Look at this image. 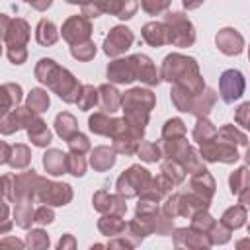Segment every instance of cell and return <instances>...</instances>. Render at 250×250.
Wrapping results in <instances>:
<instances>
[{"instance_id":"obj_1","label":"cell","mask_w":250,"mask_h":250,"mask_svg":"<svg viewBox=\"0 0 250 250\" xmlns=\"http://www.w3.org/2000/svg\"><path fill=\"white\" fill-rule=\"evenodd\" d=\"M160 76L174 86H182V88L189 90L193 96H199L205 90V84L199 74V66H197L195 59L180 55V53H172L164 59Z\"/></svg>"},{"instance_id":"obj_2","label":"cell","mask_w":250,"mask_h":250,"mask_svg":"<svg viewBox=\"0 0 250 250\" xmlns=\"http://www.w3.org/2000/svg\"><path fill=\"white\" fill-rule=\"evenodd\" d=\"M35 78L41 84H47L66 104H76L82 90V84L66 68L59 66L53 59H41L35 64Z\"/></svg>"},{"instance_id":"obj_3","label":"cell","mask_w":250,"mask_h":250,"mask_svg":"<svg viewBox=\"0 0 250 250\" xmlns=\"http://www.w3.org/2000/svg\"><path fill=\"white\" fill-rule=\"evenodd\" d=\"M2 21V39L6 45V55L14 64H23L27 59V41H29V25L21 18H10L6 14L0 16Z\"/></svg>"},{"instance_id":"obj_4","label":"cell","mask_w":250,"mask_h":250,"mask_svg":"<svg viewBox=\"0 0 250 250\" xmlns=\"http://www.w3.org/2000/svg\"><path fill=\"white\" fill-rule=\"evenodd\" d=\"M154 104H156L154 94L145 88H133V90L125 92L121 98L125 119L141 131H145V125L148 123V115H150V109L154 107Z\"/></svg>"},{"instance_id":"obj_5","label":"cell","mask_w":250,"mask_h":250,"mask_svg":"<svg viewBox=\"0 0 250 250\" xmlns=\"http://www.w3.org/2000/svg\"><path fill=\"white\" fill-rule=\"evenodd\" d=\"M152 182V176L148 174L146 168L139 166V164H133L129 166L115 182V188H117V193L123 195L125 199L127 197H135V195H141Z\"/></svg>"},{"instance_id":"obj_6","label":"cell","mask_w":250,"mask_h":250,"mask_svg":"<svg viewBox=\"0 0 250 250\" xmlns=\"http://www.w3.org/2000/svg\"><path fill=\"white\" fill-rule=\"evenodd\" d=\"M164 23L170 33V43L176 47H189L195 41V29L188 16L182 12H168L164 16Z\"/></svg>"},{"instance_id":"obj_7","label":"cell","mask_w":250,"mask_h":250,"mask_svg":"<svg viewBox=\"0 0 250 250\" xmlns=\"http://www.w3.org/2000/svg\"><path fill=\"white\" fill-rule=\"evenodd\" d=\"M72 199V189L68 184H61V182H49L47 178H43L41 188L37 191L35 201L51 205V207H61L66 205Z\"/></svg>"},{"instance_id":"obj_8","label":"cell","mask_w":250,"mask_h":250,"mask_svg":"<svg viewBox=\"0 0 250 250\" xmlns=\"http://www.w3.org/2000/svg\"><path fill=\"white\" fill-rule=\"evenodd\" d=\"M201 158L207 160V162H225V164H230V162H236L240 158L238 150H236V145L232 143H227V141H219L213 139L211 143H205L201 145V150H199Z\"/></svg>"},{"instance_id":"obj_9","label":"cell","mask_w":250,"mask_h":250,"mask_svg":"<svg viewBox=\"0 0 250 250\" xmlns=\"http://www.w3.org/2000/svg\"><path fill=\"white\" fill-rule=\"evenodd\" d=\"M37 115L39 113H35L27 105H23V107L18 105V107H14L12 111H8L0 117V131H2V135H12L20 129H27Z\"/></svg>"},{"instance_id":"obj_10","label":"cell","mask_w":250,"mask_h":250,"mask_svg":"<svg viewBox=\"0 0 250 250\" xmlns=\"http://www.w3.org/2000/svg\"><path fill=\"white\" fill-rule=\"evenodd\" d=\"M90 33H92V25H90V20L84 14L82 16H70L62 23V39L70 45L90 41Z\"/></svg>"},{"instance_id":"obj_11","label":"cell","mask_w":250,"mask_h":250,"mask_svg":"<svg viewBox=\"0 0 250 250\" xmlns=\"http://www.w3.org/2000/svg\"><path fill=\"white\" fill-rule=\"evenodd\" d=\"M244 76L240 70H234V68H229L221 74V80H219V92H221V98L227 102V104H232L234 100H238L242 94H244Z\"/></svg>"},{"instance_id":"obj_12","label":"cell","mask_w":250,"mask_h":250,"mask_svg":"<svg viewBox=\"0 0 250 250\" xmlns=\"http://www.w3.org/2000/svg\"><path fill=\"white\" fill-rule=\"evenodd\" d=\"M131 43H133V31L125 25H115L104 41V53L109 57H119L131 47Z\"/></svg>"},{"instance_id":"obj_13","label":"cell","mask_w":250,"mask_h":250,"mask_svg":"<svg viewBox=\"0 0 250 250\" xmlns=\"http://www.w3.org/2000/svg\"><path fill=\"white\" fill-rule=\"evenodd\" d=\"M0 148H2V156H0L2 164H10L16 170H23L31 162V150H29L27 145H21V143L8 145L6 141H2Z\"/></svg>"},{"instance_id":"obj_14","label":"cell","mask_w":250,"mask_h":250,"mask_svg":"<svg viewBox=\"0 0 250 250\" xmlns=\"http://www.w3.org/2000/svg\"><path fill=\"white\" fill-rule=\"evenodd\" d=\"M94 201V209L100 211V213H113V215H125L127 211V203H125V197L123 195H111L107 193L105 189H100L94 193L92 197Z\"/></svg>"},{"instance_id":"obj_15","label":"cell","mask_w":250,"mask_h":250,"mask_svg":"<svg viewBox=\"0 0 250 250\" xmlns=\"http://www.w3.org/2000/svg\"><path fill=\"white\" fill-rule=\"evenodd\" d=\"M215 43H217L219 51L225 53V55H240L242 53V47H244L242 35L236 29H232V27H223L217 33Z\"/></svg>"},{"instance_id":"obj_16","label":"cell","mask_w":250,"mask_h":250,"mask_svg":"<svg viewBox=\"0 0 250 250\" xmlns=\"http://www.w3.org/2000/svg\"><path fill=\"white\" fill-rule=\"evenodd\" d=\"M131 61H133V66H135L137 80H141L148 86H156L160 82L162 76H158L156 66L152 64V61L146 55H131Z\"/></svg>"},{"instance_id":"obj_17","label":"cell","mask_w":250,"mask_h":250,"mask_svg":"<svg viewBox=\"0 0 250 250\" xmlns=\"http://www.w3.org/2000/svg\"><path fill=\"white\" fill-rule=\"evenodd\" d=\"M107 78H109V82H115V84H129V82L137 80L135 66H133L131 57L117 59V61L109 62V66H107Z\"/></svg>"},{"instance_id":"obj_18","label":"cell","mask_w":250,"mask_h":250,"mask_svg":"<svg viewBox=\"0 0 250 250\" xmlns=\"http://www.w3.org/2000/svg\"><path fill=\"white\" fill-rule=\"evenodd\" d=\"M174 242L176 246H189V248H207L211 246V240L207 234L197 232L193 229H176L174 230Z\"/></svg>"},{"instance_id":"obj_19","label":"cell","mask_w":250,"mask_h":250,"mask_svg":"<svg viewBox=\"0 0 250 250\" xmlns=\"http://www.w3.org/2000/svg\"><path fill=\"white\" fill-rule=\"evenodd\" d=\"M143 39L150 45V47H162L166 43H170V33L164 21H150L145 23L143 27Z\"/></svg>"},{"instance_id":"obj_20","label":"cell","mask_w":250,"mask_h":250,"mask_svg":"<svg viewBox=\"0 0 250 250\" xmlns=\"http://www.w3.org/2000/svg\"><path fill=\"white\" fill-rule=\"evenodd\" d=\"M43 166L47 170V174L51 176H61L68 172V154H64L62 150L51 148L43 154Z\"/></svg>"},{"instance_id":"obj_21","label":"cell","mask_w":250,"mask_h":250,"mask_svg":"<svg viewBox=\"0 0 250 250\" xmlns=\"http://www.w3.org/2000/svg\"><path fill=\"white\" fill-rule=\"evenodd\" d=\"M189 186H191V191H195L197 195H201L203 199L211 201L213 193H215V180L213 176L203 168L195 174H191V180H189Z\"/></svg>"},{"instance_id":"obj_22","label":"cell","mask_w":250,"mask_h":250,"mask_svg":"<svg viewBox=\"0 0 250 250\" xmlns=\"http://www.w3.org/2000/svg\"><path fill=\"white\" fill-rule=\"evenodd\" d=\"M0 111L2 115L12 111L14 107H18V104L21 102V86L16 82H6L0 88Z\"/></svg>"},{"instance_id":"obj_23","label":"cell","mask_w":250,"mask_h":250,"mask_svg":"<svg viewBox=\"0 0 250 250\" xmlns=\"http://www.w3.org/2000/svg\"><path fill=\"white\" fill-rule=\"evenodd\" d=\"M115 148L113 146H96L90 152V164L98 172H105L115 164Z\"/></svg>"},{"instance_id":"obj_24","label":"cell","mask_w":250,"mask_h":250,"mask_svg":"<svg viewBox=\"0 0 250 250\" xmlns=\"http://www.w3.org/2000/svg\"><path fill=\"white\" fill-rule=\"evenodd\" d=\"M27 137H29V141H31L35 146H47V145L51 143V139H53V133H51V129L47 127V123L37 115V117L31 121V125L27 127Z\"/></svg>"},{"instance_id":"obj_25","label":"cell","mask_w":250,"mask_h":250,"mask_svg":"<svg viewBox=\"0 0 250 250\" xmlns=\"http://www.w3.org/2000/svg\"><path fill=\"white\" fill-rule=\"evenodd\" d=\"M14 203H16L14 205V223L18 227H21V229H29V225L35 223L33 221V215H35L33 203L35 201H31V199H18Z\"/></svg>"},{"instance_id":"obj_26","label":"cell","mask_w":250,"mask_h":250,"mask_svg":"<svg viewBox=\"0 0 250 250\" xmlns=\"http://www.w3.org/2000/svg\"><path fill=\"white\" fill-rule=\"evenodd\" d=\"M88 127H90V131L96 133V135L111 137L113 127H115V117H109L105 111H98V113L90 115V119H88Z\"/></svg>"},{"instance_id":"obj_27","label":"cell","mask_w":250,"mask_h":250,"mask_svg":"<svg viewBox=\"0 0 250 250\" xmlns=\"http://www.w3.org/2000/svg\"><path fill=\"white\" fill-rule=\"evenodd\" d=\"M217 137H219V129L207 117H197V123H195V129H193V141L201 146L205 143H211Z\"/></svg>"},{"instance_id":"obj_28","label":"cell","mask_w":250,"mask_h":250,"mask_svg":"<svg viewBox=\"0 0 250 250\" xmlns=\"http://www.w3.org/2000/svg\"><path fill=\"white\" fill-rule=\"evenodd\" d=\"M98 90H100V104H102L105 113H113L121 107V98L123 96H119V92L111 84H102Z\"/></svg>"},{"instance_id":"obj_29","label":"cell","mask_w":250,"mask_h":250,"mask_svg":"<svg viewBox=\"0 0 250 250\" xmlns=\"http://www.w3.org/2000/svg\"><path fill=\"white\" fill-rule=\"evenodd\" d=\"M125 227L127 225L121 219V215H113V213H104V217L98 221V229L105 236H117L125 230Z\"/></svg>"},{"instance_id":"obj_30","label":"cell","mask_w":250,"mask_h":250,"mask_svg":"<svg viewBox=\"0 0 250 250\" xmlns=\"http://www.w3.org/2000/svg\"><path fill=\"white\" fill-rule=\"evenodd\" d=\"M35 39H37V43L43 45V47L55 45L57 39H59V31H57L55 23L49 21V20H41V21L37 23V27H35Z\"/></svg>"},{"instance_id":"obj_31","label":"cell","mask_w":250,"mask_h":250,"mask_svg":"<svg viewBox=\"0 0 250 250\" xmlns=\"http://www.w3.org/2000/svg\"><path fill=\"white\" fill-rule=\"evenodd\" d=\"M55 131H57L64 141H68L72 135H76V133H78V123H76L74 115H70V113H66V111L59 113V115L55 117Z\"/></svg>"},{"instance_id":"obj_32","label":"cell","mask_w":250,"mask_h":250,"mask_svg":"<svg viewBox=\"0 0 250 250\" xmlns=\"http://www.w3.org/2000/svg\"><path fill=\"white\" fill-rule=\"evenodd\" d=\"M170 98H172V104L176 105V109H180V111H189V113H191L197 96H193L189 90H186V88H182V86H174L172 92H170Z\"/></svg>"},{"instance_id":"obj_33","label":"cell","mask_w":250,"mask_h":250,"mask_svg":"<svg viewBox=\"0 0 250 250\" xmlns=\"http://www.w3.org/2000/svg\"><path fill=\"white\" fill-rule=\"evenodd\" d=\"M160 174H164L174 186H178V184H182L184 178H186V168H184L178 160H174V158L168 156V160H164V162L160 164Z\"/></svg>"},{"instance_id":"obj_34","label":"cell","mask_w":250,"mask_h":250,"mask_svg":"<svg viewBox=\"0 0 250 250\" xmlns=\"http://www.w3.org/2000/svg\"><path fill=\"white\" fill-rule=\"evenodd\" d=\"M215 100H217L215 92H213V90H209V88H205V90L195 98V104H193L191 113H193V115H197V117H207V113H209V111H211V107L215 105Z\"/></svg>"},{"instance_id":"obj_35","label":"cell","mask_w":250,"mask_h":250,"mask_svg":"<svg viewBox=\"0 0 250 250\" xmlns=\"http://www.w3.org/2000/svg\"><path fill=\"white\" fill-rule=\"evenodd\" d=\"M221 223L227 225L230 230L234 229H240L244 223H246V207L244 205H234L230 209H227L221 217Z\"/></svg>"},{"instance_id":"obj_36","label":"cell","mask_w":250,"mask_h":250,"mask_svg":"<svg viewBox=\"0 0 250 250\" xmlns=\"http://www.w3.org/2000/svg\"><path fill=\"white\" fill-rule=\"evenodd\" d=\"M229 186H230V193L240 195L250 186V172H248V168H244V166L236 168L230 174V178H229Z\"/></svg>"},{"instance_id":"obj_37","label":"cell","mask_w":250,"mask_h":250,"mask_svg":"<svg viewBox=\"0 0 250 250\" xmlns=\"http://www.w3.org/2000/svg\"><path fill=\"white\" fill-rule=\"evenodd\" d=\"M25 105L29 109H33L35 113H43L47 107H49V94L41 88H33L29 94H27V100H25Z\"/></svg>"},{"instance_id":"obj_38","label":"cell","mask_w":250,"mask_h":250,"mask_svg":"<svg viewBox=\"0 0 250 250\" xmlns=\"http://www.w3.org/2000/svg\"><path fill=\"white\" fill-rule=\"evenodd\" d=\"M98 102H100V90L94 88V86H90V84L82 86L80 96H78V100H76V105H78L82 111H88V109H92Z\"/></svg>"},{"instance_id":"obj_39","label":"cell","mask_w":250,"mask_h":250,"mask_svg":"<svg viewBox=\"0 0 250 250\" xmlns=\"http://www.w3.org/2000/svg\"><path fill=\"white\" fill-rule=\"evenodd\" d=\"M137 154H139V158L145 160V162H156V160L162 158L164 150H162L160 145H156V143H148V141H146V143H141Z\"/></svg>"},{"instance_id":"obj_40","label":"cell","mask_w":250,"mask_h":250,"mask_svg":"<svg viewBox=\"0 0 250 250\" xmlns=\"http://www.w3.org/2000/svg\"><path fill=\"white\" fill-rule=\"evenodd\" d=\"M178 137H186V125L182 119L174 117V119H168L162 127V141H168V139H178Z\"/></svg>"},{"instance_id":"obj_41","label":"cell","mask_w":250,"mask_h":250,"mask_svg":"<svg viewBox=\"0 0 250 250\" xmlns=\"http://www.w3.org/2000/svg\"><path fill=\"white\" fill-rule=\"evenodd\" d=\"M219 137H221L223 141H227V143L236 145V146H240V145H248L246 135H244V133H240L234 125H223V127L219 129Z\"/></svg>"},{"instance_id":"obj_42","label":"cell","mask_w":250,"mask_h":250,"mask_svg":"<svg viewBox=\"0 0 250 250\" xmlns=\"http://www.w3.org/2000/svg\"><path fill=\"white\" fill-rule=\"evenodd\" d=\"M139 8L137 0H115V10L113 16H117L119 20H129Z\"/></svg>"},{"instance_id":"obj_43","label":"cell","mask_w":250,"mask_h":250,"mask_svg":"<svg viewBox=\"0 0 250 250\" xmlns=\"http://www.w3.org/2000/svg\"><path fill=\"white\" fill-rule=\"evenodd\" d=\"M70 53H72V57L78 59V61H90V59H94V55H96V45H94L92 41H84V43L72 45V47H70Z\"/></svg>"},{"instance_id":"obj_44","label":"cell","mask_w":250,"mask_h":250,"mask_svg":"<svg viewBox=\"0 0 250 250\" xmlns=\"http://www.w3.org/2000/svg\"><path fill=\"white\" fill-rule=\"evenodd\" d=\"M25 244L29 248H35V250H41V248H47L49 246V236L45 230L41 229H35V230H29L27 236H25Z\"/></svg>"},{"instance_id":"obj_45","label":"cell","mask_w":250,"mask_h":250,"mask_svg":"<svg viewBox=\"0 0 250 250\" xmlns=\"http://www.w3.org/2000/svg\"><path fill=\"white\" fill-rule=\"evenodd\" d=\"M68 148H70V152H76V154H84V152H88L90 150V141H88V137L86 135H82V133H76V135H72L68 141Z\"/></svg>"},{"instance_id":"obj_46","label":"cell","mask_w":250,"mask_h":250,"mask_svg":"<svg viewBox=\"0 0 250 250\" xmlns=\"http://www.w3.org/2000/svg\"><path fill=\"white\" fill-rule=\"evenodd\" d=\"M86 172V160L82 154H76V152H68V174L80 178L84 176Z\"/></svg>"},{"instance_id":"obj_47","label":"cell","mask_w":250,"mask_h":250,"mask_svg":"<svg viewBox=\"0 0 250 250\" xmlns=\"http://www.w3.org/2000/svg\"><path fill=\"white\" fill-rule=\"evenodd\" d=\"M229 238H230V229L227 225H223V223H215L211 232H209L211 244H225Z\"/></svg>"},{"instance_id":"obj_48","label":"cell","mask_w":250,"mask_h":250,"mask_svg":"<svg viewBox=\"0 0 250 250\" xmlns=\"http://www.w3.org/2000/svg\"><path fill=\"white\" fill-rule=\"evenodd\" d=\"M170 2H172V0H141V6H143V10H145L146 14L158 16V14H162L164 10H168Z\"/></svg>"},{"instance_id":"obj_49","label":"cell","mask_w":250,"mask_h":250,"mask_svg":"<svg viewBox=\"0 0 250 250\" xmlns=\"http://www.w3.org/2000/svg\"><path fill=\"white\" fill-rule=\"evenodd\" d=\"M53 219H55V213H53L51 205H45V203H43L41 207L35 209L33 221H35L37 225H49V223H53Z\"/></svg>"},{"instance_id":"obj_50","label":"cell","mask_w":250,"mask_h":250,"mask_svg":"<svg viewBox=\"0 0 250 250\" xmlns=\"http://www.w3.org/2000/svg\"><path fill=\"white\" fill-rule=\"evenodd\" d=\"M234 119H236V123H238V125H242L244 129H248V131H250V102L242 104V105L236 109Z\"/></svg>"},{"instance_id":"obj_51","label":"cell","mask_w":250,"mask_h":250,"mask_svg":"<svg viewBox=\"0 0 250 250\" xmlns=\"http://www.w3.org/2000/svg\"><path fill=\"white\" fill-rule=\"evenodd\" d=\"M2 197L8 201H14V176L10 174L2 176Z\"/></svg>"},{"instance_id":"obj_52","label":"cell","mask_w":250,"mask_h":250,"mask_svg":"<svg viewBox=\"0 0 250 250\" xmlns=\"http://www.w3.org/2000/svg\"><path fill=\"white\" fill-rule=\"evenodd\" d=\"M2 225H0V234H6L10 229H12V225H16L14 221H10L8 219V199H2Z\"/></svg>"},{"instance_id":"obj_53","label":"cell","mask_w":250,"mask_h":250,"mask_svg":"<svg viewBox=\"0 0 250 250\" xmlns=\"http://www.w3.org/2000/svg\"><path fill=\"white\" fill-rule=\"evenodd\" d=\"M31 8H35V10H39V12H43V10H47L51 4H53V0H25Z\"/></svg>"},{"instance_id":"obj_54","label":"cell","mask_w":250,"mask_h":250,"mask_svg":"<svg viewBox=\"0 0 250 250\" xmlns=\"http://www.w3.org/2000/svg\"><path fill=\"white\" fill-rule=\"evenodd\" d=\"M76 246V242H74V238L70 236V234H64L61 240H59V244H57V248L59 250H64V248H74Z\"/></svg>"},{"instance_id":"obj_55","label":"cell","mask_w":250,"mask_h":250,"mask_svg":"<svg viewBox=\"0 0 250 250\" xmlns=\"http://www.w3.org/2000/svg\"><path fill=\"white\" fill-rule=\"evenodd\" d=\"M0 246L2 248H23V242L21 240H18V238H2L0 240Z\"/></svg>"},{"instance_id":"obj_56","label":"cell","mask_w":250,"mask_h":250,"mask_svg":"<svg viewBox=\"0 0 250 250\" xmlns=\"http://www.w3.org/2000/svg\"><path fill=\"white\" fill-rule=\"evenodd\" d=\"M238 197H240V203H242L246 209H250V186H248V188H246Z\"/></svg>"},{"instance_id":"obj_57","label":"cell","mask_w":250,"mask_h":250,"mask_svg":"<svg viewBox=\"0 0 250 250\" xmlns=\"http://www.w3.org/2000/svg\"><path fill=\"white\" fill-rule=\"evenodd\" d=\"M182 2H184V8H188V10H195L203 4V0H182Z\"/></svg>"},{"instance_id":"obj_58","label":"cell","mask_w":250,"mask_h":250,"mask_svg":"<svg viewBox=\"0 0 250 250\" xmlns=\"http://www.w3.org/2000/svg\"><path fill=\"white\" fill-rule=\"evenodd\" d=\"M238 248H244V246H250V240H240L238 244H236Z\"/></svg>"},{"instance_id":"obj_59","label":"cell","mask_w":250,"mask_h":250,"mask_svg":"<svg viewBox=\"0 0 250 250\" xmlns=\"http://www.w3.org/2000/svg\"><path fill=\"white\" fill-rule=\"evenodd\" d=\"M244 160H246V164L250 166V146L246 148V154H244Z\"/></svg>"},{"instance_id":"obj_60","label":"cell","mask_w":250,"mask_h":250,"mask_svg":"<svg viewBox=\"0 0 250 250\" xmlns=\"http://www.w3.org/2000/svg\"><path fill=\"white\" fill-rule=\"evenodd\" d=\"M66 2H68V4H80V6L84 4V0H66Z\"/></svg>"},{"instance_id":"obj_61","label":"cell","mask_w":250,"mask_h":250,"mask_svg":"<svg viewBox=\"0 0 250 250\" xmlns=\"http://www.w3.org/2000/svg\"><path fill=\"white\" fill-rule=\"evenodd\" d=\"M248 234H250V227H248Z\"/></svg>"},{"instance_id":"obj_62","label":"cell","mask_w":250,"mask_h":250,"mask_svg":"<svg viewBox=\"0 0 250 250\" xmlns=\"http://www.w3.org/2000/svg\"><path fill=\"white\" fill-rule=\"evenodd\" d=\"M248 57H250V51H248Z\"/></svg>"}]
</instances>
